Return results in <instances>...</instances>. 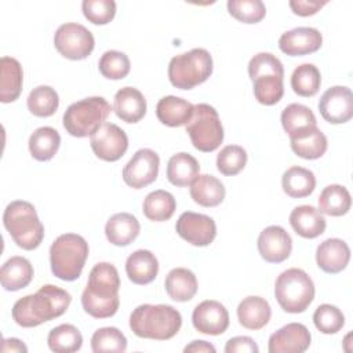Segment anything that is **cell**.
I'll list each match as a JSON object with an SVG mask.
<instances>
[{
    "instance_id": "cell-40",
    "label": "cell",
    "mask_w": 353,
    "mask_h": 353,
    "mask_svg": "<svg viewBox=\"0 0 353 353\" xmlns=\"http://www.w3.org/2000/svg\"><path fill=\"white\" fill-rule=\"evenodd\" d=\"M26 105L32 114L37 117H50L59 106V97L52 87L37 85L29 92Z\"/></svg>"
},
{
    "instance_id": "cell-30",
    "label": "cell",
    "mask_w": 353,
    "mask_h": 353,
    "mask_svg": "<svg viewBox=\"0 0 353 353\" xmlns=\"http://www.w3.org/2000/svg\"><path fill=\"white\" fill-rule=\"evenodd\" d=\"M226 190L223 183L214 175L203 174L190 185V197L201 207H216L225 199Z\"/></svg>"
},
{
    "instance_id": "cell-27",
    "label": "cell",
    "mask_w": 353,
    "mask_h": 353,
    "mask_svg": "<svg viewBox=\"0 0 353 353\" xmlns=\"http://www.w3.org/2000/svg\"><path fill=\"white\" fill-rule=\"evenodd\" d=\"M281 125L290 139H295L317 127V120L310 108L302 103H290L281 112Z\"/></svg>"
},
{
    "instance_id": "cell-6",
    "label": "cell",
    "mask_w": 353,
    "mask_h": 353,
    "mask_svg": "<svg viewBox=\"0 0 353 353\" xmlns=\"http://www.w3.org/2000/svg\"><path fill=\"white\" fill-rule=\"evenodd\" d=\"M90 248L85 239L76 233L58 236L50 247V265L55 277L63 281H74L80 277Z\"/></svg>"
},
{
    "instance_id": "cell-18",
    "label": "cell",
    "mask_w": 353,
    "mask_h": 353,
    "mask_svg": "<svg viewBox=\"0 0 353 353\" xmlns=\"http://www.w3.org/2000/svg\"><path fill=\"white\" fill-rule=\"evenodd\" d=\"M258 251L269 263L284 262L292 251V240L287 230L279 225L265 228L258 236Z\"/></svg>"
},
{
    "instance_id": "cell-35",
    "label": "cell",
    "mask_w": 353,
    "mask_h": 353,
    "mask_svg": "<svg viewBox=\"0 0 353 353\" xmlns=\"http://www.w3.org/2000/svg\"><path fill=\"white\" fill-rule=\"evenodd\" d=\"M352 207L349 190L338 183L325 186L319 196V211L330 216H342Z\"/></svg>"
},
{
    "instance_id": "cell-31",
    "label": "cell",
    "mask_w": 353,
    "mask_h": 353,
    "mask_svg": "<svg viewBox=\"0 0 353 353\" xmlns=\"http://www.w3.org/2000/svg\"><path fill=\"white\" fill-rule=\"evenodd\" d=\"M164 287L172 301L188 302L197 292V279L192 270L186 268H175L168 272Z\"/></svg>"
},
{
    "instance_id": "cell-39",
    "label": "cell",
    "mask_w": 353,
    "mask_h": 353,
    "mask_svg": "<svg viewBox=\"0 0 353 353\" xmlns=\"http://www.w3.org/2000/svg\"><path fill=\"white\" fill-rule=\"evenodd\" d=\"M321 84V74L316 65L302 63L295 68L291 76L292 91L299 97H313L317 94Z\"/></svg>"
},
{
    "instance_id": "cell-42",
    "label": "cell",
    "mask_w": 353,
    "mask_h": 353,
    "mask_svg": "<svg viewBox=\"0 0 353 353\" xmlns=\"http://www.w3.org/2000/svg\"><path fill=\"white\" fill-rule=\"evenodd\" d=\"M98 69L101 74L109 80H121L130 73L131 62L124 52L109 50L99 58Z\"/></svg>"
},
{
    "instance_id": "cell-47",
    "label": "cell",
    "mask_w": 353,
    "mask_h": 353,
    "mask_svg": "<svg viewBox=\"0 0 353 353\" xmlns=\"http://www.w3.org/2000/svg\"><path fill=\"white\" fill-rule=\"evenodd\" d=\"M226 353H258L259 347L250 336L230 338L225 345Z\"/></svg>"
},
{
    "instance_id": "cell-23",
    "label": "cell",
    "mask_w": 353,
    "mask_h": 353,
    "mask_svg": "<svg viewBox=\"0 0 353 353\" xmlns=\"http://www.w3.org/2000/svg\"><path fill=\"white\" fill-rule=\"evenodd\" d=\"M141 225L137 216L130 212H117L112 215L105 225V234L110 244L125 247L139 234Z\"/></svg>"
},
{
    "instance_id": "cell-33",
    "label": "cell",
    "mask_w": 353,
    "mask_h": 353,
    "mask_svg": "<svg viewBox=\"0 0 353 353\" xmlns=\"http://www.w3.org/2000/svg\"><path fill=\"white\" fill-rule=\"evenodd\" d=\"M61 145L59 132L52 127H39L29 137V152L32 157L37 161H48L51 160Z\"/></svg>"
},
{
    "instance_id": "cell-15",
    "label": "cell",
    "mask_w": 353,
    "mask_h": 353,
    "mask_svg": "<svg viewBox=\"0 0 353 353\" xmlns=\"http://www.w3.org/2000/svg\"><path fill=\"white\" fill-rule=\"evenodd\" d=\"M321 117L331 124H343L353 117V94L349 87L334 85L319 101Z\"/></svg>"
},
{
    "instance_id": "cell-17",
    "label": "cell",
    "mask_w": 353,
    "mask_h": 353,
    "mask_svg": "<svg viewBox=\"0 0 353 353\" xmlns=\"http://www.w3.org/2000/svg\"><path fill=\"white\" fill-rule=\"evenodd\" d=\"M312 342L310 331L301 323H288L269 338V353H303Z\"/></svg>"
},
{
    "instance_id": "cell-22",
    "label": "cell",
    "mask_w": 353,
    "mask_h": 353,
    "mask_svg": "<svg viewBox=\"0 0 353 353\" xmlns=\"http://www.w3.org/2000/svg\"><path fill=\"white\" fill-rule=\"evenodd\" d=\"M290 225L303 239H316L324 233L327 222L313 205H298L290 214Z\"/></svg>"
},
{
    "instance_id": "cell-2",
    "label": "cell",
    "mask_w": 353,
    "mask_h": 353,
    "mask_svg": "<svg viewBox=\"0 0 353 353\" xmlns=\"http://www.w3.org/2000/svg\"><path fill=\"white\" fill-rule=\"evenodd\" d=\"M120 277L117 269L109 262L97 263L88 276L87 287L81 294L85 313L95 319H108L116 314L120 298Z\"/></svg>"
},
{
    "instance_id": "cell-10",
    "label": "cell",
    "mask_w": 353,
    "mask_h": 353,
    "mask_svg": "<svg viewBox=\"0 0 353 353\" xmlns=\"http://www.w3.org/2000/svg\"><path fill=\"white\" fill-rule=\"evenodd\" d=\"M186 132L192 145L204 153L216 150L225 137L218 112L208 103L194 105L193 116L186 124Z\"/></svg>"
},
{
    "instance_id": "cell-37",
    "label": "cell",
    "mask_w": 353,
    "mask_h": 353,
    "mask_svg": "<svg viewBox=\"0 0 353 353\" xmlns=\"http://www.w3.org/2000/svg\"><path fill=\"white\" fill-rule=\"evenodd\" d=\"M290 142L292 152L305 160L320 159L328 146L327 137L317 127L295 139H290Z\"/></svg>"
},
{
    "instance_id": "cell-25",
    "label": "cell",
    "mask_w": 353,
    "mask_h": 353,
    "mask_svg": "<svg viewBox=\"0 0 353 353\" xmlns=\"http://www.w3.org/2000/svg\"><path fill=\"white\" fill-rule=\"evenodd\" d=\"M194 105L183 98L167 95L156 105V116L160 123L168 127H181L189 123L193 116Z\"/></svg>"
},
{
    "instance_id": "cell-13",
    "label": "cell",
    "mask_w": 353,
    "mask_h": 353,
    "mask_svg": "<svg viewBox=\"0 0 353 353\" xmlns=\"http://www.w3.org/2000/svg\"><path fill=\"white\" fill-rule=\"evenodd\" d=\"M94 154L103 161H117L128 149V137L119 125L103 123L91 137Z\"/></svg>"
},
{
    "instance_id": "cell-26",
    "label": "cell",
    "mask_w": 353,
    "mask_h": 353,
    "mask_svg": "<svg viewBox=\"0 0 353 353\" xmlns=\"http://www.w3.org/2000/svg\"><path fill=\"white\" fill-rule=\"evenodd\" d=\"M125 273L134 284H149L159 273V261L152 251L137 250L125 261Z\"/></svg>"
},
{
    "instance_id": "cell-41",
    "label": "cell",
    "mask_w": 353,
    "mask_h": 353,
    "mask_svg": "<svg viewBox=\"0 0 353 353\" xmlns=\"http://www.w3.org/2000/svg\"><path fill=\"white\" fill-rule=\"evenodd\" d=\"M91 349L94 353L103 352H125L127 338L116 327L98 328L91 336Z\"/></svg>"
},
{
    "instance_id": "cell-48",
    "label": "cell",
    "mask_w": 353,
    "mask_h": 353,
    "mask_svg": "<svg viewBox=\"0 0 353 353\" xmlns=\"http://www.w3.org/2000/svg\"><path fill=\"white\" fill-rule=\"evenodd\" d=\"M325 4H327V1H319V0H291L290 1V7H291L292 12L299 17L314 15Z\"/></svg>"
},
{
    "instance_id": "cell-36",
    "label": "cell",
    "mask_w": 353,
    "mask_h": 353,
    "mask_svg": "<svg viewBox=\"0 0 353 353\" xmlns=\"http://www.w3.org/2000/svg\"><path fill=\"white\" fill-rule=\"evenodd\" d=\"M176 208V201L174 196L163 189L150 192L142 204V211L145 216L153 222L168 221Z\"/></svg>"
},
{
    "instance_id": "cell-9",
    "label": "cell",
    "mask_w": 353,
    "mask_h": 353,
    "mask_svg": "<svg viewBox=\"0 0 353 353\" xmlns=\"http://www.w3.org/2000/svg\"><path fill=\"white\" fill-rule=\"evenodd\" d=\"M212 73V57L205 48H193L175 55L168 63L170 83L179 90H192Z\"/></svg>"
},
{
    "instance_id": "cell-38",
    "label": "cell",
    "mask_w": 353,
    "mask_h": 353,
    "mask_svg": "<svg viewBox=\"0 0 353 353\" xmlns=\"http://www.w3.org/2000/svg\"><path fill=\"white\" fill-rule=\"evenodd\" d=\"M47 343L55 353H73L80 350L83 335L73 324H61L48 332Z\"/></svg>"
},
{
    "instance_id": "cell-46",
    "label": "cell",
    "mask_w": 353,
    "mask_h": 353,
    "mask_svg": "<svg viewBox=\"0 0 353 353\" xmlns=\"http://www.w3.org/2000/svg\"><path fill=\"white\" fill-rule=\"evenodd\" d=\"M81 10L91 23L106 25L116 15V3L113 0H84Z\"/></svg>"
},
{
    "instance_id": "cell-14",
    "label": "cell",
    "mask_w": 353,
    "mask_h": 353,
    "mask_svg": "<svg viewBox=\"0 0 353 353\" xmlns=\"http://www.w3.org/2000/svg\"><path fill=\"white\" fill-rule=\"evenodd\" d=\"M175 230L185 241L196 247L210 245L216 236L215 221L208 215L192 211L179 215Z\"/></svg>"
},
{
    "instance_id": "cell-32",
    "label": "cell",
    "mask_w": 353,
    "mask_h": 353,
    "mask_svg": "<svg viewBox=\"0 0 353 353\" xmlns=\"http://www.w3.org/2000/svg\"><path fill=\"white\" fill-rule=\"evenodd\" d=\"M200 171L199 161L189 153L181 152L170 157L167 164V179L174 186H189L197 178Z\"/></svg>"
},
{
    "instance_id": "cell-1",
    "label": "cell",
    "mask_w": 353,
    "mask_h": 353,
    "mask_svg": "<svg viewBox=\"0 0 353 353\" xmlns=\"http://www.w3.org/2000/svg\"><path fill=\"white\" fill-rule=\"evenodd\" d=\"M72 302L70 294L52 284L41 285L37 292L19 298L12 306V320L23 327H37L62 316Z\"/></svg>"
},
{
    "instance_id": "cell-4",
    "label": "cell",
    "mask_w": 353,
    "mask_h": 353,
    "mask_svg": "<svg viewBox=\"0 0 353 353\" xmlns=\"http://www.w3.org/2000/svg\"><path fill=\"white\" fill-rule=\"evenodd\" d=\"M248 74L254 84L255 99L272 106L277 103L284 94V66L281 61L270 52H258L248 62Z\"/></svg>"
},
{
    "instance_id": "cell-24",
    "label": "cell",
    "mask_w": 353,
    "mask_h": 353,
    "mask_svg": "<svg viewBox=\"0 0 353 353\" xmlns=\"http://www.w3.org/2000/svg\"><path fill=\"white\" fill-rule=\"evenodd\" d=\"M272 317V309L269 302L256 295L244 298L237 306L239 323L247 330H261L263 328Z\"/></svg>"
},
{
    "instance_id": "cell-20",
    "label": "cell",
    "mask_w": 353,
    "mask_h": 353,
    "mask_svg": "<svg viewBox=\"0 0 353 353\" xmlns=\"http://www.w3.org/2000/svg\"><path fill=\"white\" fill-rule=\"evenodd\" d=\"M350 261V248L341 239H327L316 250L317 266L330 274L342 272Z\"/></svg>"
},
{
    "instance_id": "cell-21",
    "label": "cell",
    "mask_w": 353,
    "mask_h": 353,
    "mask_svg": "<svg viewBox=\"0 0 353 353\" xmlns=\"http://www.w3.org/2000/svg\"><path fill=\"white\" fill-rule=\"evenodd\" d=\"M113 110L125 123H138L146 114V99L135 87H123L114 94Z\"/></svg>"
},
{
    "instance_id": "cell-19",
    "label": "cell",
    "mask_w": 353,
    "mask_h": 353,
    "mask_svg": "<svg viewBox=\"0 0 353 353\" xmlns=\"http://www.w3.org/2000/svg\"><path fill=\"white\" fill-rule=\"evenodd\" d=\"M321 44L323 34L320 30L309 26H299L287 30L279 39V48L290 57L313 54L320 50Z\"/></svg>"
},
{
    "instance_id": "cell-49",
    "label": "cell",
    "mask_w": 353,
    "mask_h": 353,
    "mask_svg": "<svg viewBox=\"0 0 353 353\" xmlns=\"http://www.w3.org/2000/svg\"><path fill=\"white\" fill-rule=\"evenodd\" d=\"M1 352L3 353H14V352H18V353H26L28 352V347L26 345L19 341L18 338H6L3 341V346H1Z\"/></svg>"
},
{
    "instance_id": "cell-11",
    "label": "cell",
    "mask_w": 353,
    "mask_h": 353,
    "mask_svg": "<svg viewBox=\"0 0 353 353\" xmlns=\"http://www.w3.org/2000/svg\"><path fill=\"white\" fill-rule=\"evenodd\" d=\"M54 46L62 57L80 61L92 52L95 39L85 26L76 22H66L55 30Z\"/></svg>"
},
{
    "instance_id": "cell-29",
    "label": "cell",
    "mask_w": 353,
    "mask_h": 353,
    "mask_svg": "<svg viewBox=\"0 0 353 353\" xmlns=\"http://www.w3.org/2000/svg\"><path fill=\"white\" fill-rule=\"evenodd\" d=\"M0 101L10 103L18 99L22 91L23 70L18 59L12 57H3L0 59Z\"/></svg>"
},
{
    "instance_id": "cell-5",
    "label": "cell",
    "mask_w": 353,
    "mask_h": 353,
    "mask_svg": "<svg viewBox=\"0 0 353 353\" xmlns=\"http://www.w3.org/2000/svg\"><path fill=\"white\" fill-rule=\"evenodd\" d=\"M3 223L14 243L26 251L37 248L44 239V226L36 208L25 200L11 201L3 214Z\"/></svg>"
},
{
    "instance_id": "cell-44",
    "label": "cell",
    "mask_w": 353,
    "mask_h": 353,
    "mask_svg": "<svg viewBox=\"0 0 353 353\" xmlns=\"http://www.w3.org/2000/svg\"><path fill=\"white\" fill-rule=\"evenodd\" d=\"M313 323L320 332L331 335L342 330L345 325V316L335 305L323 303L314 310Z\"/></svg>"
},
{
    "instance_id": "cell-34",
    "label": "cell",
    "mask_w": 353,
    "mask_h": 353,
    "mask_svg": "<svg viewBox=\"0 0 353 353\" xmlns=\"http://www.w3.org/2000/svg\"><path fill=\"white\" fill-rule=\"evenodd\" d=\"M281 186L287 196L302 199L313 193L316 188V176L307 168L292 165L284 171L281 176Z\"/></svg>"
},
{
    "instance_id": "cell-43",
    "label": "cell",
    "mask_w": 353,
    "mask_h": 353,
    "mask_svg": "<svg viewBox=\"0 0 353 353\" xmlns=\"http://www.w3.org/2000/svg\"><path fill=\"white\" fill-rule=\"evenodd\" d=\"M247 152L240 145H228L216 156V168L226 176L237 175L247 164Z\"/></svg>"
},
{
    "instance_id": "cell-12",
    "label": "cell",
    "mask_w": 353,
    "mask_h": 353,
    "mask_svg": "<svg viewBox=\"0 0 353 353\" xmlns=\"http://www.w3.org/2000/svg\"><path fill=\"white\" fill-rule=\"evenodd\" d=\"M160 157L148 148L139 149L123 168V181L132 189H142L157 179Z\"/></svg>"
},
{
    "instance_id": "cell-8",
    "label": "cell",
    "mask_w": 353,
    "mask_h": 353,
    "mask_svg": "<svg viewBox=\"0 0 353 353\" xmlns=\"http://www.w3.org/2000/svg\"><path fill=\"white\" fill-rule=\"evenodd\" d=\"M274 296L284 312L302 313L314 299V283L305 270L287 269L276 279Z\"/></svg>"
},
{
    "instance_id": "cell-45",
    "label": "cell",
    "mask_w": 353,
    "mask_h": 353,
    "mask_svg": "<svg viewBox=\"0 0 353 353\" xmlns=\"http://www.w3.org/2000/svg\"><path fill=\"white\" fill-rule=\"evenodd\" d=\"M229 14L243 23H258L266 15V7L261 0H229Z\"/></svg>"
},
{
    "instance_id": "cell-3",
    "label": "cell",
    "mask_w": 353,
    "mask_h": 353,
    "mask_svg": "<svg viewBox=\"0 0 353 353\" xmlns=\"http://www.w3.org/2000/svg\"><path fill=\"white\" fill-rule=\"evenodd\" d=\"M182 325L181 313L171 305L143 303L130 314L131 331L145 339L167 341L178 334Z\"/></svg>"
},
{
    "instance_id": "cell-16",
    "label": "cell",
    "mask_w": 353,
    "mask_h": 353,
    "mask_svg": "<svg viewBox=\"0 0 353 353\" xmlns=\"http://www.w3.org/2000/svg\"><path fill=\"white\" fill-rule=\"evenodd\" d=\"M192 323L201 334L221 335L229 327V313L221 302L207 299L193 309Z\"/></svg>"
},
{
    "instance_id": "cell-28",
    "label": "cell",
    "mask_w": 353,
    "mask_h": 353,
    "mask_svg": "<svg viewBox=\"0 0 353 353\" xmlns=\"http://www.w3.org/2000/svg\"><path fill=\"white\" fill-rule=\"evenodd\" d=\"M32 263L19 255L7 259L0 269V281L6 291H18L25 288L33 279Z\"/></svg>"
},
{
    "instance_id": "cell-7",
    "label": "cell",
    "mask_w": 353,
    "mask_h": 353,
    "mask_svg": "<svg viewBox=\"0 0 353 353\" xmlns=\"http://www.w3.org/2000/svg\"><path fill=\"white\" fill-rule=\"evenodd\" d=\"M110 110V103L103 97L80 99L65 110L62 117L63 127L72 137H91L106 121Z\"/></svg>"
},
{
    "instance_id": "cell-50",
    "label": "cell",
    "mask_w": 353,
    "mask_h": 353,
    "mask_svg": "<svg viewBox=\"0 0 353 353\" xmlns=\"http://www.w3.org/2000/svg\"><path fill=\"white\" fill-rule=\"evenodd\" d=\"M215 346L211 345L210 342L207 341H193L190 342L189 345H186L183 347V352L188 353V352H193V353H215Z\"/></svg>"
}]
</instances>
